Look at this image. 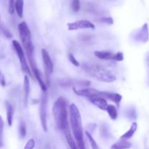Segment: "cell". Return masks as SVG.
<instances>
[{"label":"cell","mask_w":149,"mask_h":149,"mask_svg":"<svg viewBox=\"0 0 149 149\" xmlns=\"http://www.w3.org/2000/svg\"><path fill=\"white\" fill-rule=\"evenodd\" d=\"M69 111H70V122L71 129L75 139L77 148L79 149H86L85 146L83 125H82L80 111L74 103H71L70 105Z\"/></svg>","instance_id":"1"},{"label":"cell","mask_w":149,"mask_h":149,"mask_svg":"<svg viewBox=\"0 0 149 149\" xmlns=\"http://www.w3.org/2000/svg\"><path fill=\"white\" fill-rule=\"evenodd\" d=\"M18 32L21 45L28 58L31 69L36 67L34 61V45L32 41V35L29 28L26 22H22L18 25Z\"/></svg>","instance_id":"2"},{"label":"cell","mask_w":149,"mask_h":149,"mask_svg":"<svg viewBox=\"0 0 149 149\" xmlns=\"http://www.w3.org/2000/svg\"><path fill=\"white\" fill-rule=\"evenodd\" d=\"M53 115L57 127L63 130L65 127L70 126L68 120V109L65 99L59 97L54 103L53 106Z\"/></svg>","instance_id":"3"},{"label":"cell","mask_w":149,"mask_h":149,"mask_svg":"<svg viewBox=\"0 0 149 149\" xmlns=\"http://www.w3.org/2000/svg\"><path fill=\"white\" fill-rule=\"evenodd\" d=\"M85 71L91 77L102 82L110 83L116 80L115 76L110 71L97 65H87L85 68Z\"/></svg>","instance_id":"4"},{"label":"cell","mask_w":149,"mask_h":149,"mask_svg":"<svg viewBox=\"0 0 149 149\" xmlns=\"http://www.w3.org/2000/svg\"><path fill=\"white\" fill-rule=\"evenodd\" d=\"M13 46L14 47L15 50L18 57L22 71L26 73V74H27L29 76H30V77H32L31 68L29 66V65H28L27 60H26L24 50H23V48L22 47V45L18 41L13 40Z\"/></svg>","instance_id":"5"},{"label":"cell","mask_w":149,"mask_h":149,"mask_svg":"<svg viewBox=\"0 0 149 149\" xmlns=\"http://www.w3.org/2000/svg\"><path fill=\"white\" fill-rule=\"evenodd\" d=\"M41 55H42V61H43L44 69H45V75L46 83L48 85H50V76L53 71V63L52 59L50 56L49 53L45 49H41Z\"/></svg>","instance_id":"6"},{"label":"cell","mask_w":149,"mask_h":149,"mask_svg":"<svg viewBox=\"0 0 149 149\" xmlns=\"http://www.w3.org/2000/svg\"><path fill=\"white\" fill-rule=\"evenodd\" d=\"M47 94L46 93H42L40 97L39 103V117H40L41 125L44 132L48 131V125H47Z\"/></svg>","instance_id":"7"},{"label":"cell","mask_w":149,"mask_h":149,"mask_svg":"<svg viewBox=\"0 0 149 149\" xmlns=\"http://www.w3.org/2000/svg\"><path fill=\"white\" fill-rule=\"evenodd\" d=\"M69 31H76L79 29H94L95 26L92 22L88 20H79L67 24Z\"/></svg>","instance_id":"8"},{"label":"cell","mask_w":149,"mask_h":149,"mask_svg":"<svg viewBox=\"0 0 149 149\" xmlns=\"http://www.w3.org/2000/svg\"><path fill=\"white\" fill-rule=\"evenodd\" d=\"M63 133H64V137L66 138V141H67V143H68L69 146L70 147L71 149H77V144L76 142L74 141V138H73L72 135L71 133V130H70V126L64 128L62 130Z\"/></svg>","instance_id":"9"},{"label":"cell","mask_w":149,"mask_h":149,"mask_svg":"<svg viewBox=\"0 0 149 149\" xmlns=\"http://www.w3.org/2000/svg\"><path fill=\"white\" fill-rule=\"evenodd\" d=\"M89 100H90V102L92 104L94 105V106H96L97 108H99V109H101V110L102 111H106L108 104L105 99L100 97H93V98H90L89 99Z\"/></svg>","instance_id":"10"},{"label":"cell","mask_w":149,"mask_h":149,"mask_svg":"<svg viewBox=\"0 0 149 149\" xmlns=\"http://www.w3.org/2000/svg\"><path fill=\"white\" fill-rule=\"evenodd\" d=\"M115 54L112 53L110 51H94V55L97 58L101 60H105V61H110L113 60V57Z\"/></svg>","instance_id":"11"},{"label":"cell","mask_w":149,"mask_h":149,"mask_svg":"<svg viewBox=\"0 0 149 149\" xmlns=\"http://www.w3.org/2000/svg\"><path fill=\"white\" fill-rule=\"evenodd\" d=\"M32 73H33L34 76V77L36 78V79L37 80L38 83H39L41 90H42V92H44V93H46L47 91L46 83L42 80V77H41L40 72L39 71V70L37 69V67H35V68H34L33 69H32Z\"/></svg>","instance_id":"12"},{"label":"cell","mask_w":149,"mask_h":149,"mask_svg":"<svg viewBox=\"0 0 149 149\" xmlns=\"http://www.w3.org/2000/svg\"><path fill=\"white\" fill-rule=\"evenodd\" d=\"M29 93H30V82H29V77L27 75L24 77V81H23V100H24V106L27 103L28 98H29Z\"/></svg>","instance_id":"13"},{"label":"cell","mask_w":149,"mask_h":149,"mask_svg":"<svg viewBox=\"0 0 149 149\" xmlns=\"http://www.w3.org/2000/svg\"><path fill=\"white\" fill-rule=\"evenodd\" d=\"M137 39H138V41L143 42H146L148 40V29L147 23H145L141 28V30L139 32Z\"/></svg>","instance_id":"14"},{"label":"cell","mask_w":149,"mask_h":149,"mask_svg":"<svg viewBox=\"0 0 149 149\" xmlns=\"http://www.w3.org/2000/svg\"><path fill=\"white\" fill-rule=\"evenodd\" d=\"M6 111H7V120L9 127H11L13 125V115H14V109L10 102L7 101L5 103Z\"/></svg>","instance_id":"15"},{"label":"cell","mask_w":149,"mask_h":149,"mask_svg":"<svg viewBox=\"0 0 149 149\" xmlns=\"http://www.w3.org/2000/svg\"><path fill=\"white\" fill-rule=\"evenodd\" d=\"M137 124L136 123V122H133V123L131 124V127H130L129 130L127 132H126L124 135H121L120 139L128 141L129 139L132 138L133 135H134L135 132L137 131Z\"/></svg>","instance_id":"16"},{"label":"cell","mask_w":149,"mask_h":149,"mask_svg":"<svg viewBox=\"0 0 149 149\" xmlns=\"http://www.w3.org/2000/svg\"><path fill=\"white\" fill-rule=\"evenodd\" d=\"M131 143L129 142L128 141L120 139L119 141L114 143L111 146L110 149H129L131 148Z\"/></svg>","instance_id":"17"},{"label":"cell","mask_w":149,"mask_h":149,"mask_svg":"<svg viewBox=\"0 0 149 149\" xmlns=\"http://www.w3.org/2000/svg\"><path fill=\"white\" fill-rule=\"evenodd\" d=\"M106 111L108 112V115H109L110 118L112 120H116L117 117H118V110H117V108L114 105L108 104Z\"/></svg>","instance_id":"18"},{"label":"cell","mask_w":149,"mask_h":149,"mask_svg":"<svg viewBox=\"0 0 149 149\" xmlns=\"http://www.w3.org/2000/svg\"><path fill=\"white\" fill-rule=\"evenodd\" d=\"M107 99L108 100H111L112 102H113L114 103L117 104V106H118L120 103V102L122 100V96L121 95L118 94V93H108V96H107Z\"/></svg>","instance_id":"19"},{"label":"cell","mask_w":149,"mask_h":149,"mask_svg":"<svg viewBox=\"0 0 149 149\" xmlns=\"http://www.w3.org/2000/svg\"><path fill=\"white\" fill-rule=\"evenodd\" d=\"M23 5L24 1L23 0H16L15 1V11L19 17L21 18L23 14Z\"/></svg>","instance_id":"20"},{"label":"cell","mask_w":149,"mask_h":149,"mask_svg":"<svg viewBox=\"0 0 149 149\" xmlns=\"http://www.w3.org/2000/svg\"><path fill=\"white\" fill-rule=\"evenodd\" d=\"M86 137H87V138L89 139V143H90L92 149H99L97 143H96V142L95 141V140L93 139L92 135H91L89 132H86Z\"/></svg>","instance_id":"21"},{"label":"cell","mask_w":149,"mask_h":149,"mask_svg":"<svg viewBox=\"0 0 149 149\" xmlns=\"http://www.w3.org/2000/svg\"><path fill=\"white\" fill-rule=\"evenodd\" d=\"M19 135L21 138H25L26 135V127L25 122L23 121H21L20 122V125H19Z\"/></svg>","instance_id":"22"},{"label":"cell","mask_w":149,"mask_h":149,"mask_svg":"<svg viewBox=\"0 0 149 149\" xmlns=\"http://www.w3.org/2000/svg\"><path fill=\"white\" fill-rule=\"evenodd\" d=\"M71 8L74 13H78L80 9V0H72L71 3Z\"/></svg>","instance_id":"23"},{"label":"cell","mask_w":149,"mask_h":149,"mask_svg":"<svg viewBox=\"0 0 149 149\" xmlns=\"http://www.w3.org/2000/svg\"><path fill=\"white\" fill-rule=\"evenodd\" d=\"M3 131H4V121L2 117L0 116V148L3 145Z\"/></svg>","instance_id":"24"},{"label":"cell","mask_w":149,"mask_h":149,"mask_svg":"<svg viewBox=\"0 0 149 149\" xmlns=\"http://www.w3.org/2000/svg\"><path fill=\"white\" fill-rule=\"evenodd\" d=\"M68 59H69V61H70V62L73 65H74V66L79 67L80 65V63H79L78 61L76 60L75 57H74L72 53L68 54Z\"/></svg>","instance_id":"25"},{"label":"cell","mask_w":149,"mask_h":149,"mask_svg":"<svg viewBox=\"0 0 149 149\" xmlns=\"http://www.w3.org/2000/svg\"><path fill=\"white\" fill-rule=\"evenodd\" d=\"M15 10V0H9L8 12L10 15H13Z\"/></svg>","instance_id":"26"},{"label":"cell","mask_w":149,"mask_h":149,"mask_svg":"<svg viewBox=\"0 0 149 149\" xmlns=\"http://www.w3.org/2000/svg\"><path fill=\"white\" fill-rule=\"evenodd\" d=\"M35 147V141L33 138H31L29 140L27 143H26V146H25L24 149H34Z\"/></svg>","instance_id":"27"},{"label":"cell","mask_w":149,"mask_h":149,"mask_svg":"<svg viewBox=\"0 0 149 149\" xmlns=\"http://www.w3.org/2000/svg\"><path fill=\"white\" fill-rule=\"evenodd\" d=\"M113 61H118V62L124 61V55H123L122 52H118L117 53H115L113 57Z\"/></svg>","instance_id":"28"},{"label":"cell","mask_w":149,"mask_h":149,"mask_svg":"<svg viewBox=\"0 0 149 149\" xmlns=\"http://www.w3.org/2000/svg\"><path fill=\"white\" fill-rule=\"evenodd\" d=\"M101 22L104 23H106V24L108 25H112L113 24V20H112V17H103L100 20Z\"/></svg>","instance_id":"29"},{"label":"cell","mask_w":149,"mask_h":149,"mask_svg":"<svg viewBox=\"0 0 149 149\" xmlns=\"http://www.w3.org/2000/svg\"><path fill=\"white\" fill-rule=\"evenodd\" d=\"M0 84H1V85L2 86V87H5V85H6L5 78H4V77L2 75V74H1V79H0Z\"/></svg>","instance_id":"30"},{"label":"cell","mask_w":149,"mask_h":149,"mask_svg":"<svg viewBox=\"0 0 149 149\" xmlns=\"http://www.w3.org/2000/svg\"><path fill=\"white\" fill-rule=\"evenodd\" d=\"M147 60H148V68H149V56L148 57Z\"/></svg>","instance_id":"31"},{"label":"cell","mask_w":149,"mask_h":149,"mask_svg":"<svg viewBox=\"0 0 149 149\" xmlns=\"http://www.w3.org/2000/svg\"><path fill=\"white\" fill-rule=\"evenodd\" d=\"M1 72H0V78H1Z\"/></svg>","instance_id":"32"},{"label":"cell","mask_w":149,"mask_h":149,"mask_svg":"<svg viewBox=\"0 0 149 149\" xmlns=\"http://www.w3.org/2000/svg\"><path fill=\"white\" fill-rule=\"evenodd\" d=\"M0 21H1V15H0Z\"/></svg>","instance_id":"33"}]
</instances>
